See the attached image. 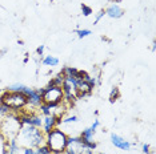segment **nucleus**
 Returning a JSON list of instances; mask_svg holds the SVG:
<instances>
[{
  "label": "nucleus",
  "instance_id": "6ab92c4d",
  "mask_svg": "<svg viewBox=\"0 0 156 154\" xmlns=\"http://www.w3.org/2000/svg\"><path fill=\"white\" fill-rule=\"evenodd\" d=\"M119 96H120L119 88H116V86H113L112 90H111V93H109V101H111V102H115V101L119 99Z\"/></svg>",
  "mask_w": 156,
  "mask_h": 154
},
{
  "label": "nucleus",
  "instance_id": "412c9836",
  "mask_svg": "<svg viewBox=\"0 0 156 154\" xmlns=\"http://www.w3.org/2000/svg\"><path fill=\"white\" fill-rule=\"evenodd\" d=\"M77 121H79L77 116H69V117H64L62 120L63 124H71V122H77Z\"/></svg>",
  "mask_w": 156,
  "mask_h": 154
},
{
  "label": "nucleus",
  "instance_id": "a878e982",
  "mask_svg": "<svg viewBox=\"0 0 156 154\" xmlns=\"http://www.w3.org/2000/svg\"><path fill=\"white\" fill-rule=\"evenodd\" d=\"M99 125H100V124H99V120H95V121H94V124L91 125V128H90V129H91L92 132H96V129L99 128Z\"/></svg>",
  "mask_w": 156,
  "mask_h": 154
},
{
  "label": "nucleus",
  "instance_id": "393cba45",
  "mask_svg": "<svg viewBox=\"0 0 156 154\" xmlns=\"http://www.w3.org/2000/svg\"><path fill=\"white\" fill-rule=\"evenodd\" d=\"M22 153L23 154H36L35 153V149H32V148H23Z\"/></svg>",
  "mask_w": 156,
  "mask_h": 154
},
{
  "label": "nucleus",
  "instance_id": "4468645a",
  "mask_svg": "<svg viewBox=\"0 0 156 154\" xmlns=\"http://www.w3.org/2000/svg\"><path fill=\"white\" fill-rule=\"evenodd\" d=\"M26 89V85H23V84H12V85H9L7 90H9V92H16V93H23V90Z\"/></svg>",
  "mask_w": 156,
  "mask_h": 154
},
{
  "label": "nucleus",
  "instance_id": "7c9ffc66",
  "mask_svg": "<svg viewBox=\"0 0 156 154\" xmlns=\"http://www.w3.org/2000/svg\"><path fill=\"white\" fill-rule=\"evenodd\" d=\"M118 2H120V0H118Z\"/></svg>",
  "mask_w": 156,
  "mask_h": 154
},
{
  "label": "nucleus",
  "instance_id": "ddd939ff",
  "mask_svg": "<svg viewBox=\"0 0 156 154\" xmlns=\"http://www.w3.org/2000/svg\"><path fill=\"white\" fill-rule=\"evenodd\" d=\"M63 82H64V76L62 73H58L51 81L48 82V85H52V86H62Z\"/></svg>",
  "mask_w": 156,
  "mask_h": 154
},
{
  "label": "nucleus",
  "instance_id": "0eeeda50",
  "mask_svg": "<svg viewBox=\"0 0 156 154\" xmlns=\"http://www.w3.org/2000/svg\"><path fill=\"white\" fill-rule=\"evenodd\" d=\"M111 142L120 150H126V152H128V150L131 149V143L128 141H126L123 137L118 136V134H111Z\"/></svg>",
  "mask_w": 156,
  "mask_h": 154
},
{
  "label": "nucleus",
  "instance_id": "f257e3e1",
  "mask_svg": "<svg viewBox=\"0 0 156 154\" xmlns=\"http://www.w3.org/2000/svg\"><path fill=\"white\" fill-rule=\"evenodd\" d=\"M16 139L22 148L36 149L37 146L45 143V134L43 130L32 126V125H22Z\"/></svg>",
  "mask_w": 156,
  "mask_h": 154
},
{
  "label": "nucleus",
  "instance_id": "c85d7f7f",
  "mask_svg": "<svg viewBox=\"0 0 156 154\" xmlns=\"http://www.w3.org/2000/svg\"><path fill=\"white\" fill-rule=\"evenodd\" d=\"M5 52H7V49H3L2 52H0V55H4V53H5Z\"/></svg>",
  "mask_w": 156,
  "mask_h": 154
},
{
  "label": "nucleus",
  "instance_id": "9d476101",
  "mask_svg": "<svg viewBox=\"0 0 156 154\" xmlns=\"http://www.w3.org/2000/svg\"><path fill=\"white\" fill-rule=\"evenodd\" d=\"M4 146L7 148L9 154H19L22 152V146L19 145L16 138H12V139H8V141H4Z\"/></svg>",
  "mask_w": 156,
  "mask_h": 154
},
{
  "label": "nucleus",
  "instance_id": "b1692460",
  "mask_svg": "<svg viewBox=\"0 0 156 154\" xmlns=\"http://www.w3.org/2000/svg\"><path fill=\"white\" fill-rule=\"evenodd\" d=\"M63 154H77V153H76V149L73 148V146H68V148L64 150Z\"/></svg>",
  "mask_w": 156,
  "mask_h": 154
},
{
  "label": "nucleus",
  "instance_id": "7ed1b4c3",
  "mask_svg": "<svg viewBox=\"0 0 156 154\" xmlns=\"http://www.w3.org/2000/svg\"><path fill=\"white\" fill-rule=\"evenodd\" d=\"M67 139H68V136L59 128H55L45 134V145L51 149L54 154H63L64 150L68 148Z\"/></svg>",
  "mask_w": 156,
  "mask_h": 154
},
{
  "label": "nucleus",
  "instance_id": "39448f33",
  "mask_svg": "<svg viewBox=\"0 0 156 154\" xmlns=\"http://www.w3.org/2000/svg\"><path fill=\"white\" fill-rule=\"evenodd\" d=\"M44 89H45V92L43 93V96H41L43 102L49 105L51 109L58 108L59 105L63 102V99H64L62 86H52V85H48L47 84V86H45Z\"/></svg>",
  "mask_w": 156,
  "mask_h": 154
},
{
  "label": "nucleus",
  "instance_id": "20e7f679",
  "mask_svg": "<svg viewBox=\"0 0 156 154\" xmlns=\"http://www.w3.org/2000/svg\"><path fill=\"white\" fill-rule=\"evenodd\" d=\"M0 104H5L7 106L11 108L13 113L23 110L27 106V96L23 93H16V92H9L5 90L4 93L0 96Z\"/></svg>",
  "mask_w": 156,
  "mask_h": 154
},
{
  "label": "nucleus",
  "instance_id": "4be33fe9",
  "mask_svg": "<svg viewBox=\"0 0 156 154\" xmlns=\"http://www.w3.org/2000/svg\"><path fill=\"white\" fill-rule=\"evenodd\" d=\"M81 11H83L84 16H90L92 13V8H91V7H88V5H86V4H83V5H81Z\"/></svg>",
  "mask_w": 156,
  "mask_h": 154
},
{
  "label": "nucleus",
  "instance_id": "5701e85b",
  "mask_svg": "<svg viewBox=\"0 0 156 154\" xmlns=\"http://www.w3.org/2000/svg\"><path fill=\"white\" fill-rule=\"evenodd\" d=\"M105 15V11L104 9H101V11H99L98 13H96V17H95V22H94V24H98L99 22H100L101 20V17Z\"/></svg>",
  "mask_w": 156,
  "mask_h": 154
},
{
  "label": "nucleus",
  "instance_id": "f3484780",
  "mask_svg": "<svg viewBox=\"0 0 156 154\" xmlns=\"http://www.w3.org/2000/svg\"><path fill=\"white\" fill-rule=\"evenodd\" d=\"M39 110H40V113L43 116H51L52 114V109L49 108V105H47L45 102H43L39 106Z\"/></svg>",
  "mask_w": 156,
  "mask_h": 154
},
{
  "label": "nucleus",
  "instance_id": "9b49d317",
  "mask_svg": "<svg viewBox=\"0 0 156 154\" xmlns=\"http://www.w3.org/2000/svg\"><path fill=\"white\" fill-rule=\"evenodd\" d=\"M43 64L45 66H56L59 65V59L55 57V56H45V57L43 59Z\"/></svg>",
  "mask_w": 156,
  "mask_h": 154
},
{
  "label": "nucleus",
  "instance_id": "2eb2a0df",
  "mask_svg": "<svg viewBox=\"0 0 156 154\" xmlns=\"http://www.w3.org/2000/svg\"><path fill=\"white\" fill-rule=\"evenodd\" d=\"M62 73L63 76H76V73H77V69L76 68H73V66H64V68L62 69Z\"/></svg>",
  "mask_w": 156,
  "mask_h": 154
},
{
  "label": "nucleus",
  "instance_id": "aec40b11",
  "mask_svg": "<svg viewBox=\"0 0 156 154\" xmlns=\"http://www.w3.org/2000/svg\"><path fill=\"white\" fill-rule=\"evenodd\" d=\"M75 32H76V35H77V37H79V38L87 37V36H90V35H91L90 29H76Z\"/></svg>",
  "mask_w": 156,
  "mask_h": 154
},
{
  "label": "nucleus",
  "instance_id": "f8f14e48",
  "mask_svg": "<svg viewBox=\"0 0 156 154\" xmlns=\"http://www.w3.org/2000/svg\"><path fill=\"white\" fill-rule=\"evenodd\" d=\"M94 134H95V132H92L90 128L84 129V130L81 132V134H80L81 142H86V141H92V138H94Z\"/></svg>",
  "mask_w": 156,
  "mask_h": 154
},
{
  "label": "nucleus",
  "instance_id": "cd10ccee",
  "mask_svg": "<svg viewBox=\"0 0 156 154\" xmlns=\"http://www.w3.org/2000/svg\"><path fill=\"white\" fill-rule=\"evenodd\" d=\"M141 149H143V153H144V154H150V145L144 143L143 148H141Z\"/></svg>",
  "mask_w": 156,
  "mask_h": 154
},
{
  "label": "nucleus",
  "instance_id": "bb28decb",
  "mask_svg": "<svg viewBox=\"0 0 156 154\" xmlns=\"http://www.w3.org/2000/svg\"><path fill=\"white\" fill-rule=\"evenodd\" d=\"M44 49H45V47L44 45H40V47L36 49V53L39 55V56H43V53H44Z\"/></svg>",
  "mask_w": 156,
  "mask_h": 154
},
{
  "label": "nucleus",
  "instance_id": "423d86ee",
  "mask_svg": "<svg viewBox=\"0 0 156 154\" xmlns=\"http://www.w3.org/2000/svg\"><path fill=\"white\" fill-rule=\"evenodd\" d=\"M23 94L27 96V105H30V106L39 108L43 104V99H41V96L37 93L36 89H31V88H28V86H26V89L23 90Z\"/></svg>",
  "mask_w": 156,
  "mask_h": 154
},
{
  "label": "nucleus",
  "instance_id": "a211bd4d",
  "mask_svg": "<svg viewBox=\"0 0 156 154\" xmlns=\"http://www.w3.org/2000/svg\"><path fill=\"white\" fill-rule=\"evenodd\" d=\"M9 113H12L11 108L7 106L5 104H0V118L5 117V116H8Z\"/></svg>",
  "mask_w": 156,
  "mask_h": 154
},
{
  "label": "nucleus",
  "instance_id": "1a4fd4ad",
  "mask_svg": "<svg viewBox=\"0 0 156 154\" xmlns=\"http://www.w3.org/2000/svg\"><path fill=\"white\" fill-rule=\"evenodd\" d=\"M105 15H108L112 19H119V17H122L124 15V9L118 4H112L105 9Z\"/></svg>",
  "mask_w": 156,
  "mask_h": 154
},
{
  "label": "nucleus",
  "instance_id": "dca6fc26",
  "mask_svg": "<svg viewBox=\"0 0 156 154\" xmlns=\"http://www.w3.org/2000/svg\"><path fill=\"white\" fill-rule=\"evenodd\" d=\"M35 153L36 154H54L51 152V149L48 148L45 143H43V145H40V146H37L36 149H35Z\"/></svg>",
  "mask_w": 156,
  "mask_h": 154
},
{
  "label": "nucleus",
  "instance_id": "c756f323",
  "mask_svg": "<svg viewBox=\"0 0 156 154\" xmlns=\"http://www.w3.org/2000/svg\"><path fill=\"white\" fill-rule=\"evenodd\" d=\"M99 154H105V153H99Z\"/></svg>",
  "mask_w": 156,
  "mask_h": 154
},
{
  "label": "nucleus",
  "instance_id": "f03ea898",
  "mask_svg": "<svg viewBox=\"0 0 156 154\" xmlns=\"http://www.w3.org/2000/svg\"><path fill=\"white\" fill-rule=\"evenodd\" d=\"M20 128H22V124H20L19 116H17V113L12 112L8 116L3 117L2 122H0V137L4 141L16 138L17 134H19Z\"/></svg>",
  "mask_w": 156,
  "mask_h": 154
},
{
  "label": "nucleus",
  "instance_id": "6e6552de",
  "mask_svg": "<svg viewBox=\"0 0 156 154\" xmlns=\"http://www.w3.org/2000/svg\"><path fill=\"white\" fill-rule=\"evenodd\" d=\"M43 133L47 134L52 130V129L58 128L56 126V116L55 114H51V116H44L43 117Z\"/></svg>",
  "mask_w": 156,
  "mask_h": 154
}]
</instances>
